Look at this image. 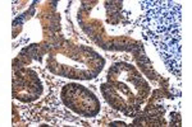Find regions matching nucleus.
<instances>
[{
    "label": "nucleus",
    "mask_w": 192,
    "mask_h": 127,
    "mask_svg": "<svg viewBox=\"0 0 192 127\" xmlns=\"http://www.w3.org/2000/svg\"><path fill=\"white\" fill-rule=\"evenodd\" d=\"M109 126H119V127H124V126H127V125L124 123V122H122V121H115V122H111Z\"/></svg>",
    "instance_id": "1"
}]
</instances>
